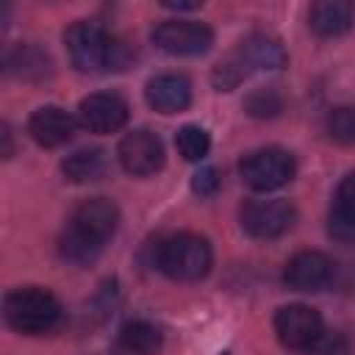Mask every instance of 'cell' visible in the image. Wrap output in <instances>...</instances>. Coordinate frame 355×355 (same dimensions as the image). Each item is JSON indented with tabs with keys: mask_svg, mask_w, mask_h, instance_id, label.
<instances>
[{
	"mask_svg": "<svg viewBox=\"0 0 355 355\" xmlns=\"http://www.w3.org/2000/svg\"><path fill=\"white\" fill-rule=\"evenodd\" d=\"M164 347V333L147 319H133L119 330L116 349L122 355H158Z\"/></svg>",
	"mask_w": 355,
	"mask_h": 355,
	"instance_id": "e0dca14e",
	"label": "cell"
},
{
	"mask_svg": "<svg viewBox=\"0 0 355 355\" xmlns=\"http://www.w3.org/2000/svg\"><path fill=\"white\" fill-rule=\"evenodd\" d=\"M241 230L252 239H277L291 230L297 211L288 200H250L241 205Z\"/></svg>",
	"mask_w": 355,
	"mask_h": 355,
	"instance_id": "52a82bcc",
	"label": "cell"
},
{
	"mask_svg": "<svg viewBox=\"0 0 355 355\" xmlns=\"http://www.w3.org/2000/svg\"><path fill=\"white\" fill-rule=\"evenodd\" d=\"M78 119L92 133H116L128 122V103L114 92H94L80 100Z\"/></svg>",
	"mask_w": 355,
	"mask_h": 355,
	"instance_id": "8fae6325",
	"label": "cell"
},
{
	"mask_svg": "<svg viewBox=\"0 0 355 355\" xmlns=\"http://www.w3.org/2000/svg\"><path fill=\"white\" fill-rule=\"evenodd\" d=\"M116 225H119V208L111 200L105 197L83 200L72 211L58 239V250L72 263H92L103 252L105 241L116 233Z\"/></svg>",
	"mask_w": 355,
	"mask_h": 355,
	"instance_id": "6da1fadb",
	"label": "cell"
},
{
	"mask_svg": "<svg viewBox=\"0 0 355 355\" xmlns=\"http://www.w3.org/2000/svg\"><path fill=\"white\" fill-rule=\"evenodd\" d=\"M116 155H119V164L128 175H136V178H147V175H155L161 166H164V141L147 130V128H139L133 133H128L119 147H116Z\"/></svg>",
	"mask_w": 355,
	"mask_h": 355,
	"instance_id": "ba28073f",
	"label": "cell"
},
{
	"mask_svg": "<svg viewBox=\"0 0 355 355\" xmlns=\"http://www.w3.org/2000/svg\"><path fill=\"white\" fill-rule=\"evenodd\" d=\"M352 22H355V6L347 0H319L308 11V28L324 39L347 33Z\"/></svg>",
	"mask_w": 355,
	"mask_h": 355,
	"instance_id": "9a60e30c",
	"label": "cell"
},
{
	"mask_svg": "<svg viewBox=\"0 0 355 355\" xmlns=\"http://www.w3.org/2000/svg\"><path fill=\"white\" fill-rule=\"evenodd\" d=\"M327 230L336 241H344V244L355 241V172H349L336 189L330 216H327Z\"/></svg>",
	"mask_w": 355,
	"mask_h": 355,
	"instance_id": "2e32d148",
	"label": "cell"
},
{
	"mask_svg": "<svg viewBox=\"0 0 355 355\" xmlns=\"http://www.w3.org/2000/svg\"><path fill=\"white\" fill-rule=\"evenodd\" d=\"M6 322L22 336H42L50 333L61 322V302L53 291L39 286L14 288L3 302Z\"/></svg>",
	"mask_w": 355,
	"mask_h": 355,
	"instance_id": "277c9868",
	"label": "cell"
},
{
	"mask_svg": "<svg viewBox=\"0 0 355 355\" xmlns=\"http://www.w3.org/2000/svg\"><path fill=\"white\" fill-rule=\"evenodd\" d=\"M144 97L158 114H180L191 105V83L183 75H158L147 83Z\"/></svg>",
	"mask_w": 355,
	"mask_h": 355,
	"instance_id": "5bb4252c",
	"label": "cell"
},
{
	"mask_svg": "<svg viewBox=\"0 0 355 355\" xmlns=\"http://www.w3.org/2000/svg\"><path fill=\"white\" fill-rule=\"evenodd\" d=\"M239 172L250 189L275 191L294 178L297 164H294V155L283 147H261V150H252L250 155H244Z\"/></svg>",
	"mask_w": 355,
	"mask_h": 355,
	"instance_id": "5b68a950",
	"label": "cell"
},
{
	"mask_svg": "<svg viewBox=\"0 0 355 355\" xmlns=\"http://www.w3.org/2000/svg\"><path fill=\"white\" fill-rule=\"evenodd\" d=\"M191 189H194V194H200V197L214 194V191L219 189V172H216L214 166H202V169H197L194 178H191Z\"/></svg>",
	"mask_w": 355,
	"mask_h": 355,
	"instance_id": "cb8c5ba5",
	"label": "cell"
},
{
	"mask_svg": "<svg viewBox=\"0 0 355 355\" xmlns=\"http://www.w3.org/2000/svg\"><path fill=\"white\" fill-rule=\"evenodd\" d=\"M75 116L58 105H42L28 119V133L42 147H61L75 136Z\"/></svg>",
	"mask_w": 355,
	"mask_h": 355,
	"instance_id": "7c38bea8",
	"label": "cell"
},
{
	"mask_svg": "<svg viewBox=\"0 0 355 355\" xmlns=\"http://www.w3.org/2000/svg\"><path fill=\"white\" fill-rule=\"evenodd\" d=\"M327 133L338 144H355V108L352 105L333 108L327 116Z\"/></svg>",
	"mask_w": 355,
	"mask_h": 355,
	"instance_id": "44dd1931",
	"label": "cell"
},
{
	"mask_svg": "<svg viewBox=\"0 0 355 355\" xmlns=\"http://www.w3.org/2000/svg\"><path fill=\"white\" fill-rule=\"evenodd\" d=\"M150 39L169 55H202L214 44V31L194 19H166L153 28Z\"/></svg>",
	"mask_w": 355,
	"mask_h": 355,
	"instance_id": "8992f818",
	"label": "cell"
},
{
	"mask_svg": "<svg viewBox=\"0 0 355 355\" xmlns=\"http://www.w3.org/2000/svg\"><path fill=\"white\" fill-rule=\"evenodd\" d=\"M6 72L22 80H42L53 72L50 55L36 44H17L6 53Z\"/></svg>",
	"mask_w": 355,
	"mask_h": 355,
	"instance_id": "ac0fdd59",
	"label": "cell"
},
{
	"mask_svg": "<svg viewBox=\"0 0 355 355\" xmlns=\"http://www.w3.org/2000/svg\"><path fill=\"white\" fill-rule=\"evenodd\" d=\"M233 58L244 67V72H258V69H280L286 67L288 55H286V47L280 44V39L275 36H266V33H252L247 36L239 50L233 53Z\"/></svg>",
	"mask_w": 355,
	"mask_h": 355,
	"instance_id": "4fadbf2b",
	"label": "cell"
},
{
	"mask_svg": "<svg viewBox=\"0 0 355 355\" xmlns=\"http://www.w3.org/2000/svg\"><path fill=\"white\" fill-rule=\"evenodd\" d=\"M175 147L186 161H202L211 150V136L200 125H183L175 133Z\"/></svg>",
	"mask_w": 355,
	"mask_h": 355,
	"instance_id": "ffe728a7",
	"label": "cell"
},
{
	"mask_svg": "<svg viewBox=\"0 0 355 355\" xmlns=\"http://www.w3.org/2000/svg\"><path fill=\"white\" fill-rule=\"evenodd\" d=\"M61 172H64V178L72 180V183H92V180H100V178L108 172V155H105V150H100V147L78 150V153H72L69 158L61 161Z\"/></svg>",
	"mask_w": 355,
	"mask_h": 355,
	"instance_id": "d6986e66",
	"label": "cell"
},
{
	"mask_svg": "<svg viewBox=\"0 0 355 355\" xmlns=\"http://www.w3.org/2000/svg\"><path fill=\"white\" fill-rule=\"evenodd\" d=\"M222 355H230V352H222Z\"/></svg>",
	"mask_w": 355,
	"mask_h": 355,
	"instance_id": "d4e9b609",
	"label": "cell"
},
{
	"mask_svg": "<svg viewBox=\"0 0 355 355\" xmlns=\"http://www.w3.org/2000/svg\"><path fill=\"white\" fill-rule=\"evenodd\" d=\"M64 42L72 64L80 72L105 75V72H119L130 64L128 44L114 33H108L105 28H100L97 22H86V19L72 22L64 33Z\"/></svg>",
	"mask_w": 355,
	"mask_h": 355,
	"instance_id": "7a4b0ae2",
	"label": "cell"
},
{
	"mask_svg": "<svg viewBox=\"0 0 355 355\" xmlns=\"http://www.w3.org/2000/svg\"><path fill=\"white\" fill-rule=\"evenodd\" d=\"M347 349H349V344H347L344 333L324 330V333L316 338V344H313L308 352H311V355H347Z\"/></svg>",
	"mask_w": 355,
	"mask_h": 355,
	"instance_id": "603a6c76",
	"label": "cell"
},
{
	"mask_svg": "<svg viewBox=\"0 0 355 355\" xmlns=\"http://www.w3.org/2000/svg\"><path fill=\"white\" fill-rule=\"evenodd\" d=\"M275 333L288 349L308 352L316 344V338L324 333V324H322L319 311L297 302V305H286L275 313Z\"/></svg>",
	"mask_w": 355,
	"mask_h": 355,
	"instance_id": "9c48e42d",
	"label": "cell"
},
{
	"mask_svg": "<svg viewBox=\"0 0 355 355\" xmlns=\"http://www.w3.org/2000/svg\"><path fill=\"white\" fill-rule=\"evenodd\" d=\"M336 275V263L330 255L319 250H302L286 261L283 283L294 291H322L330 286Z\"/></svg>",
	"mask_w": 355,
	"mask_h": 355,
	"instance_id": "30bf717a",
	"label": "cell"
},
{
	"mask_svg": "<svg viewBox=\"0 0 355 355\" xmlns=\"http://www.w3.org/2000/svg\"><path fill=\"white\" fill-rule=\"evenodd\" d=\"M211 244L197 233H172L155 244L153 266L172 280L194 283L211 272Z\"/></svg>",
	"mask_w": 355,
	"mask_h": 355,
	"instance_id": "3957f363",
	"label": "cell"
},
{
	"mask_svg": "<svg viewBox=\"0 0 355 355\" xmlns=\"http://www.w3.org/2000/svg\"><path fill=\"white\" fill-rule=\"evenodd\" d=\"M244 108H247V114L261 116V119H266V116H277L280 108H283V97L277 94V89L263 86V89H255V92L244 100Z\"/></svg>",
	"mask_w": 355,
	"mask_h": 355,
	"instance_id": "7402d4cb",
	"label": "cell"
}]
</instances>
